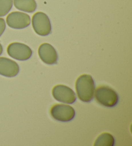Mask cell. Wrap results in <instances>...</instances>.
Instances as JSON below:
<instances>
[{"label":"cell","mask_w":132,"mask_h":146,"mask_svg":"<svg viewBox=\"0 0 132 146\" xmlns=\"http://www.w3.org/2000/svg\"><path fill=\"white\" fill-rule=\"evenodd\" d=\"M38 54L41 61L45 64L52 65L57 63V53L51 44L49 43L42 44L38 49Z\"/></svg>","instance_id":"cell-8"},{"label":"cell","mask_w":132,"mask_h":146,"mask_svg":"<svg viewBox=\"0 0 132 146\" xmlns=\"http://www.w3.org/2000/svg\"><path fill=\"white\" fill-rule=\"evenodd\" d=\"M7 53L10 57L18 61H27L31 57L32 51L27 45L20 42H12L7 47Z\"/></svg>","instance_id":"cell-5"},{"label":"cell","mask_w":132,"mask_h":146,"mask_svg":"<svg viewBox=\"0 0 132 146\" xmlns=\"http://www.w3.org/2000/svg\"><path fill=\"white\" fill-rule=\"evenodd\" d=\"M14 5L19 11L29 13L34 12L37 8L35 0H14Z\"/></svg>","instance_id":"cell-10"},{"label":"cell","mask_w":132,"mask_h":146,"mask_svg":"<svg viewBox=\"0 0 132 146\" xmlns=\"http://www.w3.org/2000/svg\"><path fill=\"white\" fill-rule=\"evenodd\" d=\"M19 67L17 62L6 57H0V75L14 77L19 74Z\"/></svg>","instance_id":"cell-9"},{"label":"cell","mask_w":132,"mask_h":146,"mask_svg":"<svg viewBox=\"0 0 132 146\" xmlns=\"http://www.w3.org/2000/svg\"><path fill=\"white\" fill-rule=\"evenodd\" d=\"M52 95L55 100L65 104H73L76 101L74 92L65 85H57L52 90Z\"/></svg>","instance_id":"cell-6"},{"label":"cell","mask_w":132,"mask_h":146,"mask_svg":"<svg viewBox=\"0 0 132 146\" xmlns=\"http://www.w3.org/2000/svg\"><path fill=\"white\" fill-rule=\"evenodd\" d=\"M75 88L77 97L81 101L90 102L94 97L95 82L90 75H82L76 80Z\"/></svg>","instance_id":"cell-1"},{"label":"cell","mask_w":132,"mask_h":146,"mask_svg":"<svg viewBox=\"0 0 132 146\" xmlns=\"http://www.w3.org/2000/svg\"><path fill=\"white\" fill-rule=\"evenodd\" d=\"M7 23L12 29H23L30 24L29 15L21 12H13L7 17Z\"/></svg>","instance_id":"cell-7"},{"label":"cell","mask_w":132,"mask_h":146,"mask_svg":"<svg viewBox=\"0 0 132 146\" xmlns=\"http://www.w3.org/2000/svg\"><path fill=\"white\" fill-rule=\"evenodd\" d=\"M13 5V0H0V17L9 13Z\"/></svg>","instance_id":"cell-12"},{"label":"cell","mask_w":132,"mask_h":146,"mask_svg":"<svg viewBox=\"0 0 132 146\" xmlns=\"http://www.w3.org/2000/svg\"><path fill=\"white\" fill-rule=\"evenodd\" d=\"M5 20L3 18H0V37L3 34L5 30Z\"/></svg>","instance_id":"cell-13"},{"label":"cell","mask_w":132,"mask_h":146,"mask_svg":"<svg viewBox=\"0 0 132 146\" xmlns=\"http://www.w3.org/2000/svg\"><path fill=\"white\" fill-rule=\"evenodd\" d=\"M95 100L99 104L107 108H113L117 104L119 95L115 90L106 86H102L95 90Z\"/></svg>","instance_id":"cell-2"},{"label":"cell","mask_w":132,"mask_h":146,"mask_svg":"<svg viewBox=\"0 0 132 146\" xmlns=\"http://www.w3.org/2000/svg\"><path fill=\"white\" fill-rule=\"evenodd\" d=\"M2 53H3V47H2V45L0 43V55H1Z\"/></svg>","instance_id":"cell-14"},{"label":"cell","mask_w":132,"mask_h":146,"mask_svg":"<svg viewBox=\"0 0 132 146\" xmlns=\"http://www.w3.org/2000/svg\"><path fill=\"white\" fill-rule=\"evenodd\" d=\"M115 144V139L110 133H104L99 136L95 140V146H113Z\"/></svg>","instance_id":"cell-11"},{"label":"cell","mask_w":132,"mask_h":146,"mask_svg":"<svg viewBox=\"0 0 132 146\" xmlns=\"http://www.w3.org/2000/svg\"><path fill=\"white\" fill-rule=\"evenodd\" d=\"M50 114L53 119L62 122H70L75 116L74 109L66 104H55L50 110Z\"/></svg>","instance_id":"cell-4"},{"label":"cell","mask_w":132,"mask_h":146,"mask_svg":"<svg viewBox=\"0 0 132 146\" xmlns=\"http://www.w3.org/2000/svg\"><path fill=\"white\" fill-rule=\"evenodd\" d=\"M32 27L37 34L47 36L51 33L52 27L49 17L41 12H36L32 17Z\"/></svg>","instance_id":"cell-3"}]
</instances>
